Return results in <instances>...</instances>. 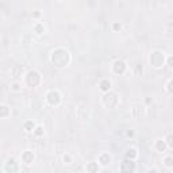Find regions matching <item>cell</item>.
<instances>
[{
  "mask_svg": "<svg viewBox=\"0 0 173 173\" xmlns=\"http://www.w3.org/2000/svg\"><path fill=\"white\" fill-rule=\"evenodd\" d=\"M39 15H41L39 12H34V14H33V16H35V18H38V16H39Z\"/></svg>",
  "mask_w": 173,
  "mask_h": 173,
  "instance_id": "obj_26",
  "label": "cell"
},
{
  "mask_svg": "<svg viewBox=\"0 0 173 173\" xmlns=\"http://www.w3.org/2000/svg\"><path fill=\"white\" fill-rule=\"evenodd\" d=\"M64 162H65V164H70V157L69 156H64Z\"/></svg>",
  "mask_w": 173,
  "mask_h": 173,
  "instance_id": "obj_25",
  "label": "cell"
},
{
  "mask_svg": "<svg viewBox=\"0 0 173 173\" xmlns=\"http://www.w3.org/2000/svg\"><path fill=\"white\" fill-rule=\"evenodd\" d=\"M34 134H35V135H42V134H43V130H42V127H37V129L34 130Z\"/></svg>",
  "mask_w": 173,
  "mask_h": 173,
  "instance_id": "obj_21",
  "label": "cell"
},
{
  "mask_svg": "<svg viewBox=\"0 0 173 173\" xmlns=\"http://www.w3.org/2000/svg\"><path fill=\"white\" fill-rule=\"evenodd\" d=\"M51 61L56 66H65L66 64L69 62V54L66 50H64V49H57V50H54L51 53Z\"/></svg>",
  "mask_w": 173,
  "mask_h": 173,
  "instance_id": "obj_1",
  "label": "cell"
},
{
  "mask_svg": "<svg viewBox=\"0 0 173 173\" xmlns=\"http://www.w3.org/2000/svg\"><path fill=\"white\" fill-rule=\"evenodd\" d=\"M168 66L169 68H173V56H171V57L168 58Z\"/></svg>",
  "mask_w": 173,
  "mask_h": 173,
  "instance_id": "obj_23",
  "label": "cell"
},
{
  "mask_svg": "<svg viewBox=\"0 0 173 173\" xmlns=\"http://www.w3.org/2000/svg\"><path fill=\"white\" fill-rule=\"evenodd\" d=\"M8 112H10V110L6 104L0 105V116H2V118H7V116H8Z\"/></svg>",
  "mask_w": 173,
  "mask_h": 173,
  "instance_id": "obj_14",
  "label": "cell"
},
{
  "mask_svg": "<svg viewBox=\"0 0 173 173\" xmlns=\"http://www.w3.org/2000/svg\"><path fill=\"white\" fill-rule=\"evenodd\" d=\"M147 173H157V171H156V169H150V171L147 172Z\"/></svg>",
  "mask_w": 173,
  "mask_h": 173,
  "instance_id": "obj_27",
  "label": "cell"
},
{
  "mask_svg": "<svg viewBox=\"0 0 173 173\" xmlns=\"http://www.w3.org/2000/svg\"><path fill=\"white\" fill-rule=\"evenodd\" d=\"M24 130H26L27 133H31V131H34V129H35V125L31 121H29V122H26L24 123Z\"/></svg>",
  "mask_w": 173,
  "mask_h": 173,
  "instance_id": "obj_15",
  "label": "cell"
},
{
  "mask_svg": "<svg viewBox=\"0 0 173 173\" xmlns=\"http://www.w3.org/2000/svg\"><path fill=\"white\" fill-rule=\"evenodd\" d=\"M126 157L130 158V160H134V158L137 157V150L135 149H129L126 153Z\"/></svg>",
  "mask_w": 173,
  "mask_h": 173,
  "instance_id": "obj_16",
  "label": "cell"
},
{
  "mask_svg": "<svg viewBox=\"0 0 173 173\" xmlns=\"http://www.w3.org/2000/svg\"><path fill=\"white\" fill-rule=\"evenodd\" d=\"M99 87H100V89L103 91V92H108V91H110V88H111V83L107 79H104V80L100 81Z\"/></svg>",
  "mask_w": 173,
  "mask_h": 173,
  "instance_id": "obj_10",
  "label": "cell"
},
{
  "mask_svg": "<svg viewBox=\"0 0 173 173\" xmlns=\"http://www.w3.org/2000/svg\"><path fill=\"white\" fill-rule=\"evenodd\" d=\"M150 62L154 68H160V66H162V64H164V54L161 51H154L150 56Z\"/></svg>",
  "mask_w": 173,
  "mask_h": 173,
  "instance_id": "obj_4",
  "label": "cell"
},
{
  "mask_svg": "<svg viewBox=\"0 0 173 173\" xmlns=\"http://www.w3.org/2000/svg\"><path fill=\"white\" fill-rule=\"evenodd\" d=\"M112 70L116 73V75H123L126 70V64L122 61V60H118V61L114 62V65H112Z\"/></svg>",
  "mask_w": 173,
  "mask_h": 173,
  "instance_id": "obj_8",
  "label": "cell"
},
{
  "mask_svg": "<svg viewBox=\"0 0 173 173\" xmlns=\"http://www.w3.org/2000/svg\"><path fill=\"white\" fill-rule=\"evenodd\" d=\"M127 135H129V137H133L134 133H133V131H129V133H127Z\"/></svg>",
  "mask_w": 173,
  "mask_h": 173,
  "instance_id": "obj_28",
  "label": "cell"
},
{
  "mask_svg": "<svg viewBox=\"0 0 173 173\" xmlns=\"http://www.w3.org/2000/svg\"><path fill=\"white\" fill-rule=\"evenodd\" d=\"M26 83L29 87H37L38 84L41 83V76L38 72H35V70H30L29 73H27L26 76Z\"/></svg>",
  "mask_w": 173,
  "mask_h": 173,
  "instance_id": "obj_2",
  "label": "cell"
},
{
  "mask_svg": "<svg viewBox=\"0 0 173 173\" xmlns=\"http://www.w3.org/2000/svg\"><path fill=\"white\" fill-rule=\"evenodd\" d=\"M22 161L24 164H31V162L34 161V153L30 150H26L22 153Z\"/></svg>",
  "mask_w": 173,
  "mask_h": 173,
  "instance_id": "obj_9",
  "label": "cell"
},
{
  "mask_svg": "<svg viewBox=\"0 0 173 173\" xmlns=\"http://www.w3.org/2000/svg\"><path fill=\"white\" fill-rule=\"evenodd\" d=\"M46 100L50 105H58L60 101H61V95H60L57 91H50L46 95Z\"/></svg>",
  "mask_w": 173,
  "mask_h": 173,
  "instance_id": "obj_5",
  "label": "cell"
},
{
  "mask_svg": "<svg viewBox=\"0 0 173 173\" xmlns=\"http://www.w3.org/2000/svg\"><path fill=\"white\" fill-rule=\"evenodd\" d=\"M164 165H165V167H168V168H172V167H173V157H172V156L165 157V160H164Z\"/></svg>",
  "mask_w": 173,
  "mask_h": 173,
  "instance_id": "obj_17",
  "label": "cell"
},
{
  "mask_svg": "<svg viewBox=\"0 0 173 173\" xmlns=\"http://www.w3.org/2000/svg\"><path fill=\"white\" fill-rule=\"evenodd\" d=\"M99 167H97V162H89L87 165V172L88 173H97Z\"/></svg>",
  "mask_w": 173,
  "mask_h": 173,
  "instance_id": "obj_12",
  "label": "cell"
},
{
  "mask_svg": "<svg viewBox=\"0 0 173 173\" xmlns=\"http://www.w3.org/2000/svg\"><path fill=\"white\" fill-rule=\"evenodd\" d=\"M34 31L37 34H42L43 33V26H42V24H37V26L34 27Z\"/></svg>",
  "mask_w": 173,
  "mask_h": 173,
  "instance_id": "obj_20",
  "label": "cell"
},
{
  "mask_svg": "<svg viewBox=\"0 0 173 173\" xmlns=\"http://www.w3.org/2000/svg\"><path fill=\"white\" fill-rule=\"evenodd\" d=\"M168 91H169L171 93H173V80H171V81L168 83Z\"/></svg>",
  "mask_w": 173,
  "mask_h": 173,
  "instance_id": "obj_22",
  "label": "cell"
},
{
  "mask_svg": "<svg viewBox=\"0 0 173 173\" xmlns=\"http://www.w3.org/2000/svg\"><path fill=\"white\" fill-rule=\"evenodd\" d=\"M4 171L7 173H18L19 168H18V164L14 158H8V160H7L6 165H4Z\"/></svg>",
  "mask_w": 173,
  "mask_h": 173,
  "instance_id": "obj_6",
  "label": "cell"
},
{
  "mask_svg": "<svg viewBox=\"0 0 173 173\" xmlns=\"http://www.w3.org/2000/svg\"><path fill=\"white\" fill-rule=\"evenodd\" d=\"M11 89L15 91V92H19L22 88H20V84L19 83H14V84H11Z\"/></svg>",
  "mask_w": 173,
  "mask_h": 173,
  "instance_id": "obj_19",
  "label": "cell"
},
{
  "mask_svg": "<svg viewBox=\"0 0 173 173\" xmlns=\"http://www.w3.org/2000/svg\"><path fill=\"white\" fill-rule=\"evenodd\" d=\"M118 96H116L115 93H112V92H110V93H107L105 96L103 97V104L105 105L107 108H114V107H116V104H118Z\"/></svg>",
  "mask_w": 173,
  "mask_h": 173,
  "instance_id": "obj_3",
  "label": "cell"
},
{
  "mask_svg": "<svg viewBox=\"0 0 173 173\" xmlns=\"http://www.w3.org/2000/svg\"><path fill=\"white\" fill-rule=\"evenodd\" d=\"M110 161H111V157L108 156L107 153H103L100 157H99V162H100L101 165H104V167H105V165L110 164Z\"/></svg>",
  "mask_w": 173,
  "mask_h": 173,
  "instance_id": "obj_11",
  "label": "cell"
},
{
  "mask_svg": "<svg viewBox=\"0 0 173 173\" xmlns=\"http://www.w3.org/2000/svg\"><path fill=\"white\" fill-rule=\"evenodd\" d=\"M134 169H135V164L133 162V160H129V158L123 161L122 165H121L122 173H133Z\"/></svg>",
  "mask_w": 173,
  "mask_h": 173,
  "instance_id": "obj_7",
  "label": "cell"
},
{
  "mask_svg": "<svg viewBox=\"0 0 173 173\" xmlns=\"http://www.w3.org/2000/svg\"><path fill=\"white\" fill-rule=\"evenodd\" d=\"M122 29V26H121V23H114V30H121Z\"/></svg>",
  "mask_w": 173,
  "mask_h": 173,
  "instance_id": "obj_24",
  "label": "cell"
},
{
  "mask_svg": "<svg viewBox=\"0 0 173 173\" xmlns=\"http://www.w3.org/2000/svg\"><path fill=\"white\" fill-rule=\"evenodd\" d=\"M165 142H167L169 147H173V134H169L167 137V139H165Z\"/></svg>",
  "mask_w": 173,
  "mask_h": 173,
  "instance_id": "obj_18",
  "label": "cell"
},
{
  "mask_svg": "<svg viewBox=\"0 0 173 173\" xmlns=\"http://www.w3.org/2000/svg\"><path fill=\"white\" fill-rule=\"evenodd\" d=\"M167 142H165V141H157L156 142V149L158 150V151H165V149H167Z\"/></svg>",
  "mask_w": 173,
  "mask_h": 173,
  "instance_id": "obj_13",
  "label": "cell"
}]
</instances>
